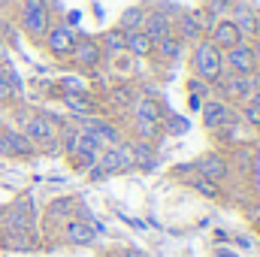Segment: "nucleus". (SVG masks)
<instances>
[{"instance_id":"obj_18","label":"nucleus","mask_w":260,"mask_h":257,"mask_svg":"<svg viewBox=\"0 0 260 257\" xmlns=\"http://www.w3.org/2000/svg\"><path fill=\"white\" fill-rule=\"evenodd\" d=\"M194 170L203 176V179H212V182H221V179H227V173H230V167H227V160L221 157V154H206V157H200L194 164Z\"/></svg>"},{"instance_id":"obj_2","label":"nucleus","mask_w":260,"mask_h":257,"mask_svg":"<svg viewBox=\"0 0 260 257\" xmlns=\"http://www.w3.org/2000/svg\"><path fill=\"white\" fill-rule=\"evenodd\" d=\"M21 12V30L34 40V43H43L49 27H52V12H49V0H21L18 3Z\"/></svg>"},{"instance_id":"obj_9","label":"nucleus","mask_w":260,"mask_h":257,"mask_svg":"<svg viewBox=\"0 0 260 257\" xmlns=\"http://www.w3.org/2000/svg\"><path fill=\"white\" fill-rule=\"evenodd\" d=\"M79 130L82 133H88L100 148L106 145H118L121 142V136H118V130H115V124L112 121H106V118H100V115H91V118H79Z\"/></svg>"},{"instance_id":"obj_36","label":"nucleus","mask_w":260,"mask_h":257,"mask_svg":"<svg viewBox=\"0 0 260 257\" xmlns=\"http://www.w3.org/2000/svg\"><path fill=\"white\" fill-rule=\"evenodd\" d=\"M6 3H21V0H6Z\"/></svg>"},{"instance_id":"obj_35","label":"nucleus","mask_w":260,"mask_h":257,"mask_svg":"<svg viewBox=\"0 0 260 257\" xmlns=\"http://www.w3.org/2000/svg\"><path fill=\"white\" fill-rule=\"evenodd\" d=\"M118 257H142V254H139V251H121Z\"/></svg>"},{"instance_id":"obj_15","label":"nucleus","mask_w":260,"mask_h":257,"mask_svg":"<svg viewBox=\"0 0 260 257\" xmlns=\"http://www.w3.org/2000/svg\"><path fill=\"white\" fill-rule=\"evenodd\" d=\"M73 58H76V64L82 70H97L103 64V49H100V43L94 37H82V40H76Z\"/></svg>"},{"instance_id":"obj_23","label":"nucleus","mask_w":260,"mask_h":257,"mask_svg":"<svg viewBox=\"0 0 260 257\" xmlns=\"http://www.w3.org/2000/svg\"><path fill=\"white\" fill-rule=\"evenodd\" d=\"M160 121H151V118H139V115H133V133H136V139H142V142H154L157 139V133H160Z\"/></svg>"},{"instance_id":"obj_20","label":"nucleus","mask_w":260,"mask_h":257,"mask_svg":"<svg viewBox=\"0 0 260 257\" xmlns=\"http://www.w3.org/2000/svg\"><path fill=\"white\" fill-rule=\"evenodd\" d=\"M76 215H82V212H79V203H76L73 197L55 200V203L49 206V221H52V224H55V221H70V218H76Z\"/></svg>"},{"instance_id":"obj_31","label":"nucleus","mask_w":260,"mask_h":257,"mask_svg":"<svg viewBox=\"0 0 260 257\" xmlns=\"http://www.w3.org/2000/svg\"><path fill=\"white\" fill-rule=\"evenodd\" d=\"M167 127H170V133H185V130H188V121H185V118L170 115V118H167Z\"/></svg>"},{"instance_id":"obj_27","label":"nucleus","mask_w":260,"mask_h":257,"mask_svg":"<svg viewBox=\"0 0 260 257\" xmlns=\"http://www.w3.org/2000/svg\"><path fill=\"white\" fill-rule=\"evenodd\" d=\"M233 24L239 27V34H242V37H254V34H257V18H254V15H251V9H245V6H239V12H236Z\"/></svg>"},{"instance_id":"obj_37","label":"nucleus","mask_w":260,"mask_h":257,"mask_svg":"<svg viewBox=\"0 0 260 257\" xmlns=\"http://www.w3.org/2000/svg\"><path fill=\"white\" fill-rule=\"evenodd\" d=\"M0 218H3V209H0Z\"/></svg>"},{"instance_id":"obj_30","label":"nucleus","mask_w":260,"mask_h":257,"mask_svg":"<svg viewBox=\"0 0 260 257\" xmlns=\"http://www.w3.org/2000/svg\"><path fill=\"white\" fill-rule=\"evenodd\" d=\"M242 118H245L248 124H254V127H257V124H260V109L254 106V103H245V109H242Z\"/></svg>"},{"instance_id":"obj_4","label":"nucleus","mask_w":260,"mask_h":257,"mask_svg":"<svg viewBox=\"0 0 260 257\" xmlns=\"http://www.w3.org/2000/svg\"><path fill=\"white\" fill-rule=\"evenodd\" d=\"M215 24L212 12L209 9H188V12H179V21L173 24V34L182 40V43H200L203 34Z\"/></svg>"},{"instance_id":"obj_33","label":"nucleus","mask_w":260,"mask_h":257,"mask_svg":"<svg viewBox=\"0 0 260 257\" xmlns=\"http://www.w3.org/2000/svg\"><path fill=\"white\" fill-rule=\"evenodd\" d=\"M248 103H254V106L260 109V85L254 88V91H251V97H248Z\"/></svg>"},{"instance_id":"obj_6","label":"nucleus","mask_w":260,"mask_h":257,"mask_svg":"<svg viewBox=\"0 0 260 257\" xmlns=\"http://www.w3.org/2000/svg\"><path fill=\"white\" fill-rule=\"evenodd\" d=\"M133 167V157H130V145H109L106 151H100L97 164L91 167V176L94 179H103V176H112V173H121Z\"/></svg>"},{"instance_id":"obj_17","label":"nucleus","mask_w":260,"mask_h":257,"mask_svg":"<svg viewBox=\"0 0 260 257\" xmlns=\"http://www.w3.org/2000/svg\"><path fill=\"white\" fill-rule=\"evenodd\" d=\"M61 100L67 103V109H70V112H76L79 118H91V115H97V112H100V103H97V97H91L88 91H82V94L61 91Z\"/></svg>"},{"instance_id":"obj_29","label":"nucleus","mask_w":260,"mask_h":257,"mask_svg":"<svg viewBox=\"0 0 260 257\" xmlns=\"http://www.w3.org/2000/svg\"><path fill=\"white\" fill-rule=\"evenodd\" d=\"M130 103H133V91H130V88H115V91L109 94V106H112V109H127Z\"/></svg>"},{"instance_id":"obj_8","label":"nucleus","mask_w":260,"mask_h":257,"mask_svg":"<svg viewBox=\"0 0 260 257\" xmlns=\"http://www.w3.org/2000/svg\"><path fill=\"white\" fill-rule=\"evenodd\" d=\"M43 46H46V52H49L55 61H61V58H73L76 37H73V30H70L67 24H52L49 34H46V40H43Z\"/></svg>"},{"instance_id":"obj_24","label":"nucleus","mask_w":260,"mask_h":257,"mask_svg":"<svg viewBox=\"0 0 260 257\" xmlns=\"http://www.w3.org/2000/svg\"><path fill=\"white\" fill-rule=\"evenodd\" d=\"M191 170H194V167H191ZM185 179H188V185H191L194 191L206 194L209 200H221V188H218V182H212V179H203L197 170H194V176H185Z\"/></svg>"},{"instance_id":"obj_10","label":"nucleus","mask_w":260,"mask_h":257,"mask_svg":"<svg viewBox=\"0 0 260 257\" xmlns=\"http://www.w3.org/2000/svg\"><path fill=\"white\" fill-rule=\"evenodd\" d=\"M200 109H203V127L221 130L236 124V112H233V106L227 100H206Z\"/></svg>"},{"instance_id":"obj_7","label":"nucleus","mask_w":260,"mask_h":257,"mask_svg":"<svg viewBox=\"0 0 260 257\" xmlns=\"http://www.w3.org/2000/svg\"><path fill=\"white\" fill-rule=\"evenodd\" d=\"M218 88H221V94L227 97V100H248L251 97V91L260 85V76L257 73H251V76H242V73H221V79L215 82Z\"/></svg>"},{"instance_id":"obj_3","label":"nucleus","mask_w":260,"mask_h":257,"mask_svg":"<svg viewBox=\"0 0 260 257\" xmlns=\"http://www.w3.org/2000/svg\"><path fill=\"white\" fill-rule=\"evenodd\" d=\"M191 67H194L197 79L206 85H215L224 73V61H221V49L212 46L209 40L194 43V55H191Z\"/></svg>"},{"instance_id":"obj_12","label":"nucleus","mask_w":260,"mask_h":257,"mask_svg":"<svg viewBox=\"0 0 260 257\" xmlns=\"http://www.w3.org/2000/svg\"><path fill=\"white\" fill-rule=\"evenodd\" d=\"M221 61H224V67H227L230 73H242V76H251V73H257V67H254V52H251V43H239V46H233V49L221 52Z\"/></svg>"},{"instance_id":"obj_22","label":"nucleus","mask_w":260,"mask_h":257,"mask_svg":"<svg viewBox=\"0 0 260 257\" xmlns=\"http://www.w3.org/2000/svg\"><path fill=\"white\" fill-rule=\"evenodd\" d=\"M124 37H127V52L130 55H136V58H151V55H154V43H151L142 30H130Z\"/></svg>"},{"instance_id":"obj_16","label":"nucleus","mask_w":260,"mask_h":257,"mask_svg":"<svg viewBox=\"0 0 260 257\" xmlns=\"http://www.w3.org/2000/svg\"><path fill=\"white\" fill-rule=\"evenodd\" d=\"M154 46L164 40V37H170L173 34V21L167 18V12H160V9H154V12H145V21H142V27H139Z\"/></svg>"},{"instance_id":"obj_21","label":"nucleus","mask_w":260,"mask_h":257,"mask_svg":"<svg viewBox=\"0 0 260 257\" xmlns=\"http://www.w3.org/2000/svg\"><path fill=\"white\" fill-rule=\"evenodd\" d=\"M133 115H139V118H151V121H160V124H164V103L154 100V97H139L136 106H133Z\"/></svg>"},{"instance_id":"obj_13","label":"nucleus","mask_w":260,"mask_h":257,"mask_svg":"<svg viewBox=\"0 0 260 257\" xmlns=\"http://www.w3.org/2000/svg\"><path fill=\"white\" fill-rule=\"evenodd\" d=\"M94 236H97V227H94L85 215H76V218L64 221L61 239L70 242V245H88V242H94Z\"/></svg>"},{"instance_id":"obj_19","label":"nucleus","mask_w":260,"mask_h":257,"mask_svg":"<svg viewBox=\"0 0 260 257\" xmlns=\"http://www.w3.org/2000/svg\"><path fill=\"white\" fill-rule=\"evenodd\" d=\"M97 43H100V49H103V58H115V55L127 52V37H124V30H118V27L106 30L103 40H97Z\"/></svg>"},{"instance_id":"obj_25","label":"nucleus","mask_w":260,"mask_h":257,"mask_svg":"<svg viewBox=\"0 0 260 257\" xmlns=\"http://www.w3.org/2000/svg\"><path fill=\"white\" fill-rule=\"evenodd\" d=\"M130 157H133V167H151L154 164V151H151V142H142V139H136L133 145H130Z\"/></svg>"},{"instance_id":"obj_5","label":"nucleus","mask_w":260,"mask_h":257,"mask_svg":"<svg viewBox=\"0 0 260 257\" xmlns=\"http://www.w3.org/2000/svg\"><path fill=\"white\" fill-rule=\"evenodd\" d=\"M61 124L55 115H46V112H24L21 115V133L37 145V142H55L61 136Z\"/></svg>"},{"instance_id":"obj_1","label":"nucleus","mask_w":260,"mask_h":257,"mask_svg":"<svg viewBox=\"0 0 260 257\" xmlns=\"http://www.w3.org/2000/svg\"><path fill=\"white\" fill-rule=\"evenodd\" d=\"M0 233L3 245L12 251H30L37 245V206L30 197H18L9 203V209H3Z\"/></svg>"},{"instance_id":"obj_34","label":"nucleus","mask_w":260,"mask_h":257,"mask_svg":"<svg viewBox=\"0 0 260 257\" xmlns=\"http://www.w3.org/2000/svg\"><path fill=\"white\" fill-rule=\"evenodd\" d=\"M251 52H254V67L260 70V40L254 43V46H251Z\"/></svg>"},{"instance_id":"obj_26","label":"nucleus","mask_w":260,"mask_h":257,"mask_svg":"<svg viewBox=\"0 0 260 257\" xmlns=\"http://www.w3.org/2000/svg\"><path fill=\"white\" fill-rule=\"evenodd\" d=\"M182 49H185V43L176 37V34H170V37H164L157 46H154V52L160 55V58H167V61H173V58H179L182 55Z\"/></svg>"},{"instance_id":"obj_28","label":"nucleus","mask_w":260,"mask_h":257,"mask_svg":"<svg viewBox=\"0 0 260 257\" xmlns=\"http://www.w3.org/2000/svg\"><path fill=\"white\" fill-rule=\"evenodd\" d=\"M142 21H145V9H142V6H130L127 12L121 15L118 30H124V34H130V30H139V27H142Z\"/></svg>"},{"instance_id":"obj_32","label":"nucleus","mask_w":260,"mask_h":257,"mask_svg":"<svg viewBox=\"0 0 260 257\" xmlns=\"http://www.w3.org/2000/svg\"><path fill=\"white\" fill-rule=\"evenodd\" d=\"M245 218H248L251 224H257V227H260V203H254V206H248V209H245Z\"/></svg>"},{"instance_id":"obj_11","label":"nucleus","mask_w":260,"mask_h":257,"mask_svg":"<svg viewBox=\"0 0 260 257\" xmlns=\"http://www.w3.org/2000/svg\"><path fill=\"white\" fill-rule=\"evenodd\" d=\"M34 151H37V145H34L21 130L0 127V154H3V157H27V154H34Z\"/></svg>"},{"instance_id":"obj_38","label":"nucleus","mask_w":260,"mask_h":257,"mask_svg":"<svg viewBox=\"0 0 260 257\" xmlns=\"http://www.w3.org/2000/svg\"><path fill=\"white\" fill-rule=\"evenodd\" d=\"M257 127H260V124H257Z\"/></svg>"},{"instance_id":"obj_14","label":"nucleus","mask_w":260,"mask_h":257,"mask_svg":"<svg viewBox=\"0 0 260 257\" xmlns=\"http://www.w3.org/2000/svg\"><path fill=\"white\" fill-rule=\"evenodd\" d=\"M209 34H212V46H218L221 52H227V49H233V46H239L242 43V34H239V27L233 24V18H215V24L209 27Z\"/></svg>"}]
</instances>
